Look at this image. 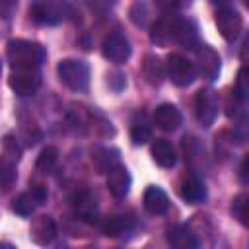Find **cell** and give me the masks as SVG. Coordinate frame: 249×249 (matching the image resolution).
Wrapping results in <instances>:
<instances>
[{
	"instance_id": "1",
	"label": "cell",
	"mask_w": 249,
	"mask_h": 249,
	"mask_svg": "<svg viewBox=\"0 0 249 249\" xmlns=\"http://www.w3.org/2000/svg\"><path fill=\"white\" fill-rule=\"evenodd\" d=\"M6 58L12 70H41L47 58V51L37 41L12 39L6 45Z\"/></svg>"
},
{
	"instance_id": "2",
	"label": "cell",
	"mask_w": 249,
	"mask_h": 249,
	"mask_svg": "<svg viewBox=\"0 0 249 249\" xmlns=\"http://www.w3.org/2000/svg\"><path fill=\"white\" fill-rule=\"evenodd\" d=\"M56 74L60 82L72 91H88L89 88V64L80 58H64L56 64Z\"/></svg>"
},
{
	"instance_id": "3",
	"label": "cell",
	"mask_w": 249,
	"mask_h": 249,
	"mask_svg": "<svg viewBox=\"0 0 249 249\" xmlns=\"http://www.w3.org/2000/svg\"><path fill=\"white\" fill-rule=\"evenodd\" d=\"M165 74L167 78L171 80V84L179 86V88H187L195 82L196 78V70H195V64L185 58L183 54H177V53H171L165 60Z\"/></svg>"
},
{
	"instance_id": "4",
	"label": "cell",
	"mask_w": 249,
	"mask_h": 249,
	"mask_svg": "<svg viewBox=\"0 0 249 249\" xmlns=\"http://www.w3.org/2000/svg\"><path fill=\"white\" fill-rule=\"evenodd\" d=\"M193 51H195V56H196V66H195L196 74H200L208 82L218 80L220 70H222L220 54L210 45H206V43H198Z\"/></svg>"
},
{
	"instance_id": "5",
	"label": "cell",
	"mask_w": 249,
	"mask_h": 249,
	"mask_svg": "<svg viewBox=\"0 0 249 249\" xmlns=\"http://www.w3.org/2000/svg\"><path fill=\"white\" fill-rule=\"evenodd\" d=\"M195 115L200 126L208 128L214 124L218 117V95L212 88H202L195 97Z\"/></svg>"
},
{
	"instance_id": "6",
	"label": "cell",
	"mask_w": 249,
	"mask_h": 249,
	"mask_svg": "<svg viewBox=\"0 0 249 249\" xmlns=\"http://www.w3.org/2000/svg\"><path fill=\"white\" fill-rule=\"evenodd\" d=\"M214 21H216V27H218L220 35L226 41H235L243 31V18L239 16L237 10H233L230 6L218 8V12L214 16Z\"/></svg>"
},
{
	"instance_id": "7",
	"label": "cell",
	"mask_w": 249,
	"mask_h": 249,
	"mask_svg": "<svg viewBox=\"0 0 249 249\" xmlns=\"http://www.w3.org/2000/svg\"><path fill=\"white\" fill-rule=\"evenodd\" d=\"M130 53H132L130 43H128V39H126L121 31L109 33V35L103 39V43H101V54H103V58H107L109 62L123 64V62H126V60L130 58Z\"/></svg>"
},
{
	"instance_id": "8",
	"label": "cell",
	"mask_w": 249,
	"mask_h": 249,
	"mask_svg": "<svg viewBox=\"0 0 249 249\" xmlns=\"http://www.w3.org/2000/svg\"><path fill=\"white\" fill-rule=\"evenodd\" d=\"M8 84L18 95H33L41 88V70H12Z\"/></svg>"
},
{
	"instance_id": "9",
	"label": "cell",
	"mask_w": 249,
	"mask_h": 249,
	"mask_svg": "<svg viewBox=\"0 0 249 249\" xmlns=\"http://www.w3.org/2000/svg\"><path fill=\"white\" fill-rule=\"evenodd\" d=\"M64 10L53 6V4H45V2H35L29 6V19L35 21L37 25H56L64 19Z\"/></svg>"
},
{
	"instance_id": "10",
	"label": "cell",
	"mask_w": 249,
	"mask_h": 249,
	"mask_svg": "<svg viewBox=\"0 0 249 249\" xmlns=\"http://www.w3.org/2000/svg\"><path fill=\"white\" fill-rule=\"evenodd\" d=\"M154 123L165 132H173L183 124V115L173 103H161L154 111Z\"/></svg>"
},
{
	"instance_id": "11",
	"label": "cell",
	"mask_w": 249,
	"mask_h": 249,
	"mask_svg": "<svg viewBox=\"0 0 249 249\" xmlns=\"http://www.w3.org/2000/svg\"><path fill=\"white\" fill-rule=\"evenodd\" d=\"M132 177L124 165H115L113 169L107 171V189L115 198H124L130 191Z\"/></svg>"
},
{
	"instance_id": "12",
	"label": "cell",
	"mask_w": 249,
	"mask_h": 249,
	"mask_svg": "<svg viewBox=\"0 0 249 249\" xmlns=\"http://www.w3.org/2000/svg\"><path fill=\"white\" fill-rule=\"evenodd\" d=\"M29 237L37 245H49L56 237V224L51 216H37L31 222L29 228Z\"/></svg>"
},
{
	"instance_id": "13",
	"label": "cell",
	"mask_w": 249,
	"mask_h": 249,
	"mask_svg": "<svg viewBox=\"0 0 249 249\" xmlns=\"http://www.w3.org/2000/svg\"><path fill=\"white\" fill-rule=\"evenodd\" d=\"M175 21H177V16L173 12L169 14H163L150 29V39L152 43L160 45V47H167L171 41H173V35H175Z\"/></svg>"
},
{
	"instance_id": "14",
	"label": "cell",
	"mask_w": 249,
	"mask_h": 249,
	"mask_svg": "<svg viewBox=\"0 0 249 249\" xmlns=\"http://www.w3.org/2000/svg\"><path fill=\"white\" fill-rule=\"evenodd\" d=\"M173 41L179 43L183 49L193 51V49L200 43V41H198V27H196V23H195L193 19H189V18H179V16H177Z\"/></svg>"
},
{
	"instance_id": "15",
	"label": "cell",
	"mask_w": 249,
	"mask_h": 249,
	"mask_svg": "<svg viewBox=\"0 0 249 249\" xmlns=\"http://www.w3.org/2000/svg\"><path fill=\"white\" fill-rule=\"evenodd\" d=\"M165 239L169 245L177 247V249H195L198 247V239L195 235V231L185 226V224H173L165 230Z\"/></svg>"
},
{
	"instance_id": "16",
	"label": "cell",
	"mask_w": 249,
	"mask_h": 249,
	"mask_svg": "<svg viewBox=\"0 0 249 249\" xmlns=\"http://www.w3.org/2000/svg\"><path fill=\"white\" fill-rule=\"evenodd\" d=\"M144 208L148 214L152 216H160V214H165L169 210V196L165 195V191L158 185H150L146 187L144 191Z\"/></svg>"
},
{
	"instance_id": "17",
	"label": "cell",
	"mask_w": 249,
	"mask_h": 249,
	"mask_svg": "<svg viewBox=\"0 0 249 249\" xmlns=\"http://www.w3.org/2000/svg\"><path fill=\"white\" fill-rule=\"evenodd\" d=\"M179 195L189 204H200L206 198V187H204V183L196 175H189V177H185L181 181Z\"/></svg>"
},
{
	"instance_id": "18",
	"label": "cell",
	"mask_w": 249,
	"mask_h": 249,
	"mask_svg": "<svg viewBox=\"0 0 249 249\" xmlns=\"http://www.w3.org/2000/svg\"><path fill=\"white\" fill-rule=\"evenodd\" d=\"M152 160L160 165V167H173L177 163V154H175V148L169 140L165 138H156L152 142Z\"/></svg>"
},
{
	"instance_id": "19",
	"label": "cell",
	"mask_w": 249,
	"mask_h": 249,
	"mask_svg": "<svg viewBox=\"0 0 249 249\" xmlns=\"http://www.w3.org/2000/svg\"><path fill=\"white\" fill-rule=\"evenodd\" d=\"M142 74L150 86H154V88L161 86V82L165 78V66H163L161 58L156 54H146L144 62H142Z\"/></svg>"
},
{
	"instance_id": "20",
	"label": "cell",
	"mask_w": 249,
	"mask_h": 249,
	"mask_svg": "<svg viewBox=\"0 0 249 249\" xmlns=\"http://www.w3.org/2000/svg\"><path fill=\"white\" fill-rule=\"evenodd\" d=\"M134 230V222L128 216H109L101 222V231L107 237H123Z\"/></svg>"
},
{
	"instance_id": "21",
	"label": "cell",
	"mask_w": 249,
	"mask_h": 249,
	"mask_svg": "<svg viewBox=\"0 0 249 249\" xmlns=\"http://www.w3.org/2000/svg\"><path fill=\"white\" fill-rule=\"evenodd\" d=\"M72 204L76 208V214L82 218V220H95V212H97V202H95V196L89 193V191H80L74 195L72 198Z\"/></svg>"
},
{
	"instance_id": "22",
	"label": "cell",
	"mask_w": 249,
	"mask_h": 249,
	"mask_svg": "<svg viewBox=\"0 0 249 249\" xmlns=\"http://www.w3.org/2000/svg\"><path fill=\"white\" fill-rule=\"evenodd\" d=\"M16 158H12L10 154L2 152L0 154V193H8L16 179H18V169H16Z\"/></svg>"
},
{
	"instance_id": "23",
	"label": "cell",
	"mask_w": 249,
	"mask_h": 249,
	"mask_svg": "<svg viewBox=\"0 0 249 249\" xmlns=\"http://www.w3.org/2000/svg\"><path fill=\"white\" fill-rule=\"evenodd\" d=\"M121 152L117 148H101L93 154V165L97 169V173H107L109 169H113L115 165L121 163Z\"/></svg>"
},
{
	"instance_id": "24",
	"label": "cell",
	"mask_w": 249,
	"mask_h": 249,
	"mask_svg": "<svg viewBox=\"0 0 249 249\" xmlns=\"http://www.w3.org/2000/svg\"><path fill=\"white\" fill-rule=\"evenodd\" d=\"M152 138V123L148 121V117L142 113L132 121L130 126V140L134 146H142Z\"/></svg>"
},
{
	"instance_id": "25",
	"label": "cell",
	"mask_w": 249,
	"mask_h": 249,
	"mask_svg": "<svg viewBox=\"0 0 249 249\" xmlns=\"http://www.w3.org/2000/svg\"><path fill=\"white\" fill-rule=\"evenodd\" d=\"M41 206L37 196L33 195V191H27V193H21L18 195L14 200H12V210L19 216H31L35 212V208Z\"/></svg>"
},
{
	"instance_id": "26",
	"label": "cell",
	"mask_w": 249,
	"mask_h": 249,
	"mask_svg": "<svg viewBox=\"0 0 249 249\" xmlns=\"http://www.w3.org/2000/svg\"><path fill=\"white\" fill-rule=\"evenodd\" d=\"M56 161H58V150H56L54 146H47V148H43V150H41V154L37 156L35 165H37V169H39V171L49 173V171H53V169H54Z\"/></svg>"
},
{
	"instance_id": "27",
	"label": "cell",
	"mask_w": 249,
	"mask_h": 249,
	"mask_svg": "<svg viewBox=\"0 0 249 249\" xmlns=\"http://www.w3.org/2000/svg\"><path fill=\"white\" fill-rule=\"evenodd\" d=\"M226 115L233 121H239L245 117V99H241L233 89L230 91V95L226 99Z\"/></svg>"
},
{
	"instance_id": "28",
	"label": "cell",
	"mask_w": 249,
	"mask_h": 249,
	"mask_svg": "<svg viewBox=\"0 0 249 249\" xmlns=\"http://www.w3.org/2000/svg\"><path fill=\"white\" fill-rule=\"evenodd\" d=\"M233 216L241 222V226H249V196L245 193H239L231 202Z\"/></svg>"
},
{
	"instance_id": "29",
	"label": "cell",
	"mask_w": 249,
	"mask_h": 249,
	"mask_svg": "<svg viewBox=\"0 0 249 249\" xmlns=\"http://www.w3.org/2000/svg\"><path fill=\"white\" fill-rule=\"evenodd\" d=\"M128 16H130V21L136 27H146V23H148V4L144 0H136L130 6Z\"/></svg>"
},
{
	"instance_id": "30",
	"label": "cell",
	"mask_w": 249,
	"mask_h": 249,
	"mask_svg": "<svg viewBox=\"0 0 249 249\" xmlns=\"http://www.w3.org/2000/svg\"><path fill=\"white\" fill-rule=\"evenodd\" d=\"M233 91H235V93H237L241 99H245V101H247L249 86H247V70H245V66H241V68H239V72H237V80H235Z\"/></svg>"
},
{
	"instance_id": "31",
	"label": "cell",
	"mask_w": 249,
	"mask_h": 249,
	"mask_svg": "<svg viewBox=\"0 0 249 249\" xmlns=\"http://www.w3.org/2000/svg\"><path fill=\"white\" fill-rule=\"evenodd\" d=\"M107 84H109V88L113 91H123L124 86H126V76L123 72H111L107 76Z\"/></svg>"
},
{
	"instance_id": "32",
	"label": "cell",
	"mask_w": 249,
	"mask_h": 249,
	"mask_svg": "<svg viewBox=\"0 0 249 249\" xmlns=\"http://www.w3.org/2000/svg\"><path fill=\"white\" fill-rule=\"evenodd\" d=\"M2 144H4V152H6V154H10L12 158L19 160L21 148H19V144H18V140H16V138H12V136H4Z\"/></svg>"
},
{
	"instance_id": "33",
	"label": "cell",
	"mask_w": 249,
	"mask_h": 249,
	"mask_svg": "<svg viewBox=\"0 0 249 249\" xmlns=\"http://www.w3.org/2000/svg\"><path fill=\"white\" fill-rule=\"evenodd\" d=\"M18 8V0H0V19H10Z\"/></svg>"
},
{
	"instance_id": "34",
	"label": "cell",
	"mask_w": 249,
	"mask_h": 249,
	"mask_svg": "<svg viewBox=\"0 0 249 249\" xmlns=\"http://www.w3.org/2000/svg\"><path fill=\"white\" fill-rule=\"evenodd\" d=\"M239 173H241V183H247V158L243 160V163H241V169H239Z\"/></svg>"
},
{
	"instance_id": "35",
	"label": "cell",
	"mask_w": 249,
	"mask_h": 249,
	"mask_svg": "<svg viewBox=\"0 0 249 249\" xmlns=\"http://www.w3.org/2000/svg\"><path fill=\"white\" fill-rule=\"evenodd\" d=\"M95 2H101V4H105V6H109V4H113L115 0H95Z\"/></svg>"
},
{
	"instance_id": "36",
	"label": "cell",
	"mask_w": 249,
	"mask_h": 249,
	"mask_svg": "<svg viewBox=\"0 0 249 249\" xmlns=\"http://www.w3.org/2000/svg\"><path fill=\"white\" fill-rule=\"evenodd\" d=\"M243 4H249V0H243Z\"/></svg>"
},
{
	"instance_id": "37",
	"label": "cell",
	"mask_w": 249,
	"mask_h": 249,
	"mask_svg": "<svg viewBox=\"0 0 249 249\" xmlns=\"http://www.w3.org/2000/svg\"><path fill=\"white\" fill-rule=\"evenodd\" d=\"M0 72H2V62H0Z\"/></svg>"
}]
</instances>
